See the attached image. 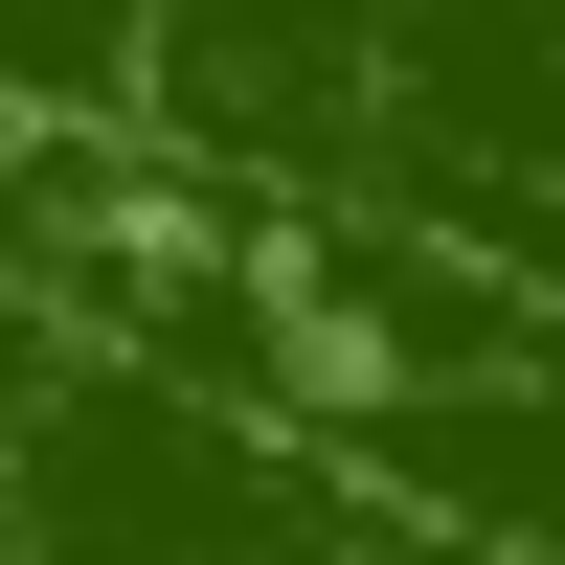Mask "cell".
I'll list each match as a JSON object with an SVG mask.
<instances>
[{
  "label": "cell",
  "mask_w": 565,
  "mask_h": 565,
  "mask_svg": "<svg viewBox=\"0 0 565 565\" xmlns=\"http://www.w3.org/2000/svg\"><path fill=\"white\" fill-rule=\"evenodd\" d=\"M0 45H23V23H0Z\"/></svg>",
  "instance_id": "1"
}]
</instances>
